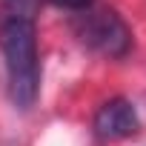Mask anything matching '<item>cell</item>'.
Here are the masks:
<instances>
[{
    "instance_id": "cell-4",
    "label": "cell",
    "mask_w": 146,
    "mask_h": 146,
    "mask_svg": "<svg viewBox=\"0 0 146 146\" xmlns=\"http://www.w3.org/2000/svg\"><path fill=\"white\" fill-rule=\"evenodd\" d=\"M49 3L57 9H66V12H86V9H92L95 0H49Z\"/></svg>"
},
{
    "instance_id": "cell-1",
    "label": "cell",
    "mask_w": 146,
    "mask_h": 146,
    "mask_svg": "<svg viewBox=\"0 0 146 146\" xmlns=\"http://www.w3.org/2000/svg\"><path fill=\"white\" fill-rule=\"evenodd\" d=\"M0 52L6 60L9 95L17 109H32L40 92V54L32 0H3L0 6Z\"/></svg>"
},
{
    "instance_id": "cell-3",
    "label": "cell",
    "mask_w": 146,
    "mask_h": 146,
    "mask_svg": "<svg viewBox=\"0 0 146 146\" xmlns=\"http://www.w3.org/2000/svg\"><path fill=\"white\" fill-rule=\"evenodd\" d=\"M137 126H140L137 112H135V106H132L126 98H112V100H106V103L98 109V115H95V135H98L100 140H106V143L123 140V137L135 135Z\"/></svg>"
},
{
    "instance_id": "cell-2",
    "label": "cell",
    "mask_w": 146,
    "mask_h": 146,
    "mask_svg": "<svg viewBox=\"0 0 146 146\" xmlns=\"http://www.w3.org/2000/svg\"><path fill=\"white\" fill-rule=\"evenodd\" d=\"M78 40L103 57H123L132 46V32L115 9H86L75 20Z\"/></svg>"
}]
</instances>
